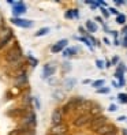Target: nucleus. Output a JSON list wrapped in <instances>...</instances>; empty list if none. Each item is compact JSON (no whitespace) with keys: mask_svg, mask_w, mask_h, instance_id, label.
<instances>
[{"mask_svg":"<svg viewBox=\"0 0 127 135\" xmlns=\"http://www.w3.org/2000/svg\"><path fill=\"white\" fill-rule=\"evenodd\" d=\"M19 59H22V51L19 48H14L6 55V61H8L10 64L14 63V61H17V60H19Z\"/></svg>","mask_w":127,"mask_h":135,"instance_id":"f257e3e1","label":"nucleus"},{"mask_svg":"<svg viewBox=\"0 0 127 135\" xmlns=\"http://www.w3.org/2000/svg\"><path fill=\"white\" fill-rule=\"evenodd\" d=\"M11 23L15 25V26L23 27V29H30V27H33V25H34L30 19H23V18H12Z\"/></svg>","mask_w":127,"mask_h":135,"instance_id":"f03ea898","label":"nucleus"},{"mask_svg":"<svg viewBox=\"0 0 127 135\" xmlns=\"http://www.w3.org/2000/svg\"><path fill=\"white\" fill-rule=\"evenodd\" d=\"M62 122H63V110L60 108L53 109V112L51 115V123H52V126H59V124H62Z\"/></svg>","mask_w":127,"mask_h":135,"instance_id":"7ed1b4c3","label":"nucleus"},{"mask_svg":"<svg viewBox=\"0 0 127 135\" xmlns=\"http://www.w3.org/2000/svg\"><path fill=\"white\" fill-rule=\"evenodd\" d=\"M55 71H56L55 63H46V64H44V67H43V75L41 76L44 79H48V78H51L55 74Z\"/></svg>","mask_w":127,"mask_h":135,"instance_id":"20e7f679","label":"nucleus"},{"mask_svg":"<svg viewBox=\"0 0 127 135\" xmlns=\"http://www.w3.org/2000/svg\"><path fill=\"white\" fill-rule=\"evenodd\" d=\"M107 124V117L105 116H98V117H93L92 119V122H90V127L93 130H98L100 127L102 126H105Z\"/></svg>","mask_w":127,"mask_h":135,"instance_id":"39448f33","label":"nucleus"},{"mask_svg":"<svg viewBox=\"0 0 127 135\" xmlns=\"http://www.w3.org/2000/svg\"><path fill=\"white\" fill-rule=\"evenodd\" d=\"M27 11L26 6L23 2H15V6L12 7V14L15 15V17H21V15H23Z\"/></svg>","mask_w":127,"mask_h":135,"instance_id":"423d86ee","label":"nucleus"},{"mask_svg":"<svg viewBox=\"0 0 127 135\" xmlns=\"http://www.w3.org/2000/svg\"><path fill=\"white\" fill-rule=\"evenodd\" d=\"M97 134L98 135H115L116 134V128L114 126H111V124H105V126L100 127V128L97 130Z\"/></svg>","mask_w":127,"mask_h":135,"instance_id":"0eeeda50","label":"nucleus"},{"mask_svg":"<svg viewBox=\"0 0 127 135\" xmlns=\"http://www.w3.org/2000/svg\"><path fill=\"white\" fill-rule=\"evenodd\" d=\"M90 122H92V116L90 115H82V116H79L78 119H75L74 124L77 127H83V126H86V124L90 123Z\"/></svg>","mask_w":127,"mask_h":135,"instance_id":"6e6552de","label":"nucleus"},{"mask_svg":"<svg viewBox=\"0 0 127 135\" xmlns=\"http://www.w3.org/2000/svg\"><path fill=\"white\" fill-rule=\"evenodd\" d=\"M67 40H60V41H58L55 45H52V48H51V51H52V53H59V52H62V51H64V48L67 46Z\"/></svg>","mask_w":127,"mask_h":135,"instance_id":"1a4fd4ad","label":"nucleus"},{"mask_svg":"<svg viewBox=\"0 0 127 135\" xmlns=\"http://www.w3.org/2000/svg\"><path fill=\"white\" fill-rule=\"evenodd\" d=\"M14 85L17 86V87H22V86H26L27 85V75L25 73H22L19 74L17 78H15V81H14Z\"/></svg>","mask_w":127,"mask_h":135,"instance_id":"9d476101","label":"nucleus"},{"mask_svg":"<svg viewBox=\"0 0 127 135\" xmlns=\"http://www.w3.org/2000/svg\"><path fill=\"white\" fill-rule=\"evenodd\" d=\"M12 38V30L11 29H0V41H10Z\"/></svg>","mask_w":127,"mask_h":135,"instance_id":"9b49d317","label":"nucleus"},{"mask_svg":"<svg viewBox=\"0 0 127 135\" xmlns=\"http://www.w3.org/2000/svg\"><path fill=\"white\" fill-rule=\"evenodd\" d=\"M66 132V126L59 124V126H52V128L49 131L51 135H63Z\"/></svg>","mask_w":127,"mask_h":135,"instance_id":"f8f14e48","label":"nucleus"},{"mask_svg":"<svg viewBox=\"0 0 127 135\" xmlns=\"http://www.w3.org/2000/svg\"><path fill=\"white\" fill-rule=\"evenodd\" d=\"M23 123L27 124V126H34L36 124V115H34V112H29L27 116L25 117V120H23Z\"/></svg>","mask_w":127,"mask_h":135,"instance_id":"ddd939ff","label":"nucleus"},{"mask_svg":"<svg viewBox=\"0 0 127 135\" xmlns=\"http://www.w3.org/2000/svg\"><path fill=\"white\" fill-rule=\"evenodd\" d=\"M78 51H79L78 48H75V46H71V48H66L64 51H63L62 55H63L64 57H71V56H74Z\"/></svg>","mask_w":127,"mask_h":135,"instance_id":"4468645a","label":"nucleus"},{"mask_svg":"<svg viewBox=\"0 0 127 135\" xmlns=\"http://www.w3.org/2000/svg\"><path fill=\"white\" fill-rule=\"evenodd\" d=\"M75 83H77V81H75L74 78L66 79V81H64V89H66V90H71V89L75 86Z\"/></svg>","mask_w":127,"mask_h":135,"instance_id":"2eb2a0df","label":"nucleus"},{"mask_svg":"<svg viewBox=\"0 0 127 135\" xmlns=\"http://www.w3.org/2000/svg\"><path fill=\"white\" fill-rule=\"evenodd\" d=\"M86 29H88L90 33H96V31L98 30L97 25H96L93 21H86Z\"/></svg>","mask_w":127,"mask_h":135,"instance_id":"dca6fc26","label":"nucleus"},{"mask_svg":"<svg viewBox=\"0 0 127 135\" xmlns=\"http://www.w3.org/2000/svg\"><path fill=\"white\" fill-rule=\"evenodd\" d=\"M51 31V29L49 27H43V29H40V30H37L36 33H34V36L36 37H41V36H46Z\"/></svg>","mask_w":127,"mask_h":135,"instance_id":"f3484780","label":"nucleus"},{"mask_svg":"<svg viewBox=\"0 0 127 135\" xmlns=\"http://www.w3.org/2000/svg\"><path fill=\"white\" fill-rule=\"evenodd\" d=\"M78 17H79L78 10H68V11L66 12V18H68V19H71V18H78Z\"/></svg>","mask_w":127,"mask_h":135,"instance_id":"a211bd4d","label":"nucleus"},{"mask_svg":"<svg viewBox=\"0 0 127 135\" xmlns=\"http://www.w3.org/2000/svg\"><path fill=\"white\" fill-rule=\"evenodd\" d=\"M104 83H105L104 79H98V81L92 82V86H93V87H96V89L98 90V89H101V86H104Z\"/></svg>","mask_w":127,"mask_h":135,"instance_id":"6ab92c4d","label":"nucleus"},{"mask_svg":"<svg viewBox=\"0 0 127 135\" xmlns=\"http://www.w3.org/2000/svg\"><path fill=\"white\" fill-rule=\"evenodd\" d=\"M116 22L119 23V25H124V23H126V15L119 14L117 17H116Z\"/></svg>","mask_w":127,"mask_h":135,"instance_id":"aec40b11","label":"nucleus"},{"mask_svg":"<svg viewBox=\"0 0 127 135\" xmlns=\"http://www.w3.org/2000/svg\"><path fill=\"white\" fill-rule=\"evenodd\" d=\"M77 40H79V41H82V42H85L86 44V46H89L90 49H93V45L90 44V41L86 37H77Z\"/></svg>","mask_w":127,"mask_h":135,"instance_id":"412c9836","label":"nucleus"},{"mask_svg":"<svg viewBox=\"0 0 127 135\" xmlns=\"http://www.w3.org/2000/svg\"><path fill=\"white\" fill-rule=\"evenodd\" d=\"M29 63H30L31 67H36V66L38 64V60H37L34 56H31V55H30V56H29Z\"/></svg>","mask_w":127,"mask_h":135,"instance_id":"4be33fe9","label":"nucleus"},{"mask_svg":"<svg viewBox=\"0 0 127 135\" xmlns=\"http://www.w3.org/2000/svg\"><path fill=\"white\" fill-rule=\"evenodd\" d=\"M117 100L120 101V102H123V104H127V94H124V93H120L117 96Z\"/></svg>","mask_w":127,"mask_h":135,"instance_id":"5701e85b","label":"nucleus"},{"mask_svg":"<svg viewBox=\"0 0 127 135\" xmlns=\"http://www.w3.org/2000/svg\"><path fill=\"white\" fill-rule=\"evenodd\" d=\"M96 66H97L98 68H104V67H105L104 61H102V60H100V59H97V60H96Z\"/></svg>","mask_w":127,"mask_h":135,"instance_id":"b1692460","label":"nucleus"},{"mask_svg":"<svg viewBox=\"0 0 127 135\" xmlns=\"http://www.w3.org/2000/svg\"><path fill=\"white\" fill-rule=\"evenodd\" d=\"M117 71H120V73H126V71H127V68H126V66L123 64V63H120V64H119V67H117Z\"/></svg>","mask_w":127,"mask_h":135,"instance_id":"393cba45","label":"nucleus"},{"mask_svg":"<svg viewBox=\"0 0 127 135\" xmlns=\"http://www.w3.org/2000/svg\"><path fill=\"white\" fill-rule=\"evenodd\" d=\"M31 101L34 102V105H36V108H37V109L41 108V107H40V101H38V98H37V97H31Z\"/></svg>","mask_w":127,"mask_h":135,"instance_id":"a878e982","label":"nucleus"},{"mask_svg":"<svg viewBox=\"0 0 127 135\" xmlns=\"http://www.w3.org/2000/svg\"><path fill=\"white\" fill-rule=\"evenodd\" d=\"M97 93L107 94V93H109V89H108V87H101V89H98V90H97Z\"/></svg>","mask_w":127,"mask_h":135,"instance_id":"bb28decb","label":"nucleus"},{"mask_svg":"<svg viewBox=\"0 0 127 135\" xmlns=\"http://www.w3.org/2000/svg\"><path fill=\"white\" fill-rule=\"evenodd\" d=\"M100 10H101V12H102V15H104V18H108V17H109V12L107 11V8H104V7H101V8H100Z\"/></svg>","mask_w":127,"mask_h":135,"instance_id":"cd10ccee","label":"nucleus"},{"mask_svg":"<svg viewBox=\"0 0 127 135\" xmlns=\"http://www.w3.org/2000/svg\"><path fill=\"white\" fill-rule=\"evenodd\" d=\"M108 12H111V14H114V15H116V17H117V15H119V11L116 10V8H109V11Z\"/></svg>","mask_w":127,"mask_h":135,"instance_id":"c85d7f7f","label":"nucleus"},{"mask_svg":"<svg viewBox=\"0 0 127 135\" xmlns=\"http://www.w3.org/2000/svg\"><path fill=\"white\" fill-rule=\"evenodd\" d=\"M4 27V21H3V17L0 15V29H3Z\"/></svg>","mask_w":127,"mask_h":135,"instance_id":"c756f323","label":"nucleus"},{"mask_svg":"<svg viewBox=\"0 0 127 135\" xmlns=\"http://www.w3.org/2000/svg\"><path fill=\"white\" fill-rule=\"evenodd\" d=\"M108 109H109V110H111V112H115V110H116V109H117V108H116V105H114V104H112V105H111V107H109V108H108Z\"/></svg>","mask_w":127,"mask_h":135,"instance_id":"7c9ffc66","label":"nucleus"},{"mask_svg":"<svg viewBox=\"0 0 127 135\" xmlns=\"http://www.w3.org/2000/svg\"><path fill=\"white\" fill-rule=\"evenodd\" d=\"M71 67L68 66V63H64V64H63V70H66V71H68Z\"/></svg>","mask_w":127,"mask_h":135,"instance_id":"2f4dec72","label":"nucleus"},{"mask_svg":"<svg viewBox=\"0 0 127 135\" xmlns=\"http://www.w3.org/2000/svg\"><path fill=\"white\" fill-rule=\"evenodd\" d=\"M117 61H119V57H117V56H115V57L112 59V61H111V64H116Z\"/></svg>","mask_w":127,"mask_h":135,"instance_id":"473e14b6","label":"nucleus"},{"mask_svg":"<svg viewBox=\"0 0 127 135\" xmlns=\"http://www.w3.org/2000/svg\"><path fill=\"white\" fill-rule=\"evenodd\" d=\"M126 119H127L126 116H119V117H117V120H119V122H124Z\"/></svg>","mask_w":127,"mask_h":135,"instance_id":"72a5a7b5","label":"nucleus"},{"mask_svg":"<svg viewBox=\"0 0 127 135\" xmlns=\"http://www.w3.org/2000/svg\"><path fill=\"white\" fill-rule=\"evenodd\" d=\"M123 46L127 48V37H124V40H123Z\"/></svg>","mask_w":127,"mask_h":135,"instance_id":"f704fd0d","label":"nucleus"},{"mask_svg":"<svg viewBox=\"0 0 127 135\" xmlns=\"http://www.w3.org/2000/svg\"><path fill=\"white\" fill-rule=\"evenodd\" d=\"M115 4L116 6H122V4H124V2H115Z\"/></svg>","mask_w":127,"mask_h":135,"instance_id":"c9c22d12","label":"nucleus"},{"mask_svg":"<svg viewBox=\"0 0 127 135\" xmlns=\"http://www.w3.org/2000/svg\"><path fill=\"white\" fill-rule=\"evenodd\" d=\"M105 67H111V61H107L105 63Z\"/></svg>","mask_w":127,"mask_h":135,"instance_id":"e433bc0d","label":"nucleus"},{"mask_svg":"<svg viewBox=\"0 0 127 135\" xmlns=\"http://www.w3.org/2000/svg\"><path fill=\"white\" fill-rule=\"evenodd\" d=\"M123 33H124V34L127 33V25H126V26H124V29H123Z\"/></svg>","mask_w":127,"mask_h":135,"instance_id":"4c0bfd02","label":"nucleus"},{"mask_svg":"<svg viewBox=\"0 0 127 135\" xmlns=\"http://www.w3.org/2000/svg\"><path fill=\"white\" fill-rule=\"evenodd\" d=\"M96 21H98V22H101V23H102V19H101L100 17H97V18H96Z\"/></svg>","mask_w":127,"mask_h":135,"instance_id":"58836bf2","label":"nucleus"},{"mask_svg":"<svg viewBox=\"0 0 127 135\" xmlns=\"http://www.w3.org/2000/svg\"><path fill=\"white\" fill-rule=\"evenodd\" d=\"M123 135H127V131L126 130H123Z\"/></svg>","mask_w":127,"mask_h":135,"instance_id":"ea45409f","label":"nucleus"}]
</instances>
